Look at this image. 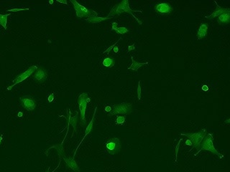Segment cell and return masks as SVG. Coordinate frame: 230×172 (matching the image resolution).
<instances>
[{"label": "cell", "mask_w": 230, "mask_h": 172, "mask_svg": "<svg viewBox=\"0 0 230 172\" xmlns=\"http://www.w3.org/2000/svg\"><path fill=\"white\" fill-rule=\"evenodd\" d=\"M186 145H187V146H193V144H192V143H191V141L189 139H188L187 141H186Z\"/></svg>", "instance_id": "29"}, {"label": "cell", "mask_w": 230, "mask_h": 172, "mask_svg": "<svg viewBox=\"0 0 230 172\" xmlns=\"http://www.w3.org/2000/svg\"><path fill=\"white\" fill-rule=\"evenodd\" d=\"M216 4H217V9L214 10V11H213V13L211 14V15H210L209 16H206V19H209V20H212L214 19V18L215 17H218V16H220L221 15H222V14L224 13H226V12H229L230 11V10L228 8H223L222 7L218 6L217 2H215Z\"/></svg>", "instance_id": "10"}, {"label": "cell", "mask_w": 230, "mask_h": 172, "mask_svg": "<svg viewBox=\"0 0 230 172\" xmlns=\"http://www.w3.org/2000/svg\"><path fill=\"white\" fill-rule=\"evenodd\" d=\"M125 116H117V121H116L117 124H122V123H125Z\"/></svg>", "instance_id": "22"}, {"label": "cell", "mask_w": 230, "mask_h": 172, "mask_svg": "<svg viewBox=\"0 0 230 172\" xmlns=\"http://www.w3.org/2000/svg\"><path fill=\"white\" fill-rule=\"evenodd\" d=\"M132 11H133L130 9V5H129V2L127 0H125V1L122 2L121 3H119L118 5L114 7L113 10L111 11V12L109 14V16H114L115 15H119V14L123 13V12H126L132 15L133 17H135V20H137V21L139 22L140 24H142V22L140 21L139 20L137 19V17H135V16L133 15Z\"/></svg>", "instance_id": "3"}, {"label": "cell", "mask_w": 230, "mask_h": 172, "mask_svg": "<svg viewBox=\"0 0 230 172\" xmlns=\"http://www.w3.org/2000/svg\"><path fill=\"white\" fill-rule=\"evenodd\" d=\"M114 52H115V53H117V52H119V48H118V47L115 46V47H114Z\"/></svg>", "instance_id": "31"}, {"label": "cell", "mask_w": 230, "mask_h": 172, "mask_svg": "<svg viewBox=\"0 0 230 172\" xmlns=\"http://www.w3.org/2000/svg\"><path fill=\"white\" fill-rule=\"evenodd\" d=\"M49 3H50V4H53V1H50V2H49Z\"/></svg>", "instance_id": "38"}, {"label": "cell", "mask_w": 230, "mask_h": 172, "mask_svg": "<svg viewBox=\"0 0 230 172\" xmlns=\"http://www.w3.org/2000/svg\"><path fill=\"white\" fill-rule=\"evenodd\" d=\"M206 129H202L199 132L191 133V134H181V136H184L189 139L194 146V147L197 149L198 151L201 147V142L206 136Z\"/></svg>", "instance_id": "2"}, {"label": "cell", "mask_w": 230, "mask_h": 172, "mask_svg": "<svg viewBox=\"0 0 230 172\" xmlns=\"http://www.w3.org/2000/svg\"><path fill=\"white\" fill-rule=\"evenodd\" d=\"M201 147H200V149L198 151V152L195 153L194 154L195 157L196 156H197L198 153L201 152V151H210V152L211 153H214L215 155L218 156L220 159H222V158L224 157V156L218 152L217 149L215 148L214 146L213 135L211 134H209L208 135H207V136L205 138L204 142L201 144Z\"/></svg>", "instance_id": "1"}, {"label": "cell", "mask_w": 230, "mask_h": 172, "mask_svg": "<svg viewBox=\"0 0 230 172\" xmlns=\"http://www.w3.org/2000/svg\"><path fill=\"white\" fill-rule=\"evenodd\" d=\"M2 140V136H0V143H1Z\"/></svg>", "instance_id": "37"}, {"label": "cell", "mask_w": 230, "mask_h": 172, "mask_svg": "<svg viewBox=\"0 0 230 172\" xmlns=\"http://www.w3.org/2000/svg\"><path fill=\"white\" fill-rule=\"evenodd\" d=\"M229 119H227V120L226 121H224V123H229Z\"/></svg>", "instance_id": "36"}, {"label": "cell", "mask_w": 230, "mask_h": 172, "mask_svg": "<svg viewBox=\"0 0 230 172\" xmlns=\"http://www.w3.org/2000/svg\"><path fill=\"white\" fill-rule=\"evenodd\" d=\"M207 31H208V25L206 24H201L200 25L199 29L197 32L198 40H201L206 35Z\"/></svg>", "instance_id": "13"}, {"label": "cell", "mask_w": 230, "mask_h": 172, "mask_svg": "<svg viewBox=\"0 0 230 172\" xmlns=\"http://www.w3.org/2000/svg\"><path fill=\"white\" fill-rule=\"evenodd\" d=\"M58 2H60V3H63V4H67V1H60V0H57Z\"/></svg>", "instance_id": "33"}, {"label": "cell", "mask_w": 230, "mask_h": 172, "mask_svg": "<svg viewBox=\"0 0 230 172\" xmlns=\"http://www.w3.org/2000/svg\"><path fill=\"white\" fill-rule=\"evenodd\" d=\"M131 111H132V105H131V104L127 103H122L114 105L113 108H112V111L108 114V116H113L114 115L117 114L126 115L130 113Z\"/></svg>", "instance_id": "4"}, {"label": "cell", "mask_w": 230, "mask_h": 172, "mask_svg": "<svg viewBox=\"0 0 230 172\" xmlns=\"http://www.w3.org/2000/svg\"><path fill=\"white\" fill-rule=\"evenodd\" d=\"M71 3H73V7L76 12L77 17H93L94 15H97L96 12L94 11L89 10L88 9L84 7L81 4H80L79 2L76 1H71Z\"/></svg>", "instance_id": "5"}, {"label": "cell", "mask_w": 230, "mask_h": 172, "mask_svg": "<svg viewBox=\"0 0 230 172\" xmlns=\"http://www.w3.org/2000/svg\"><path fill=\"white\" fill-rule=\"evenodd\" d=\"M118 27V24L117 22H112V30H116Z\"/></svg>", "instance_id": "27"}, {"label": "cell", "mask_w": 230, "mask_h": 172, "mask_svg": "<svg viewBox=\"0 0 230 172\" xmlns=\"http://www.w3.org/2000/svg\"><path fill=\"white\" fill-rule=\"evenodd\" d=\"M218 22L220 24H228L229 22V12H226L218 16Z\"/></svg>", "instance_id": "16"}, {"label": "cell", "mask_w": 230, "mask_h": 172, "mask_svg": "<svg viewBox=\"0 0 230 172\" xmlns=\"http://www.w3.org/2000/svg\"><path fill=\"white\" fill-rule=\"evenodd\" d=\"M115 31H116V33L117 34H125V33H128V32H129L128 29L126 28V27H117V29Z\"/></svg>", "instance_id": "21"}, {"label": "cell", "mask_w": 230, "mask_h": 172, "mask_svg": "<svg viewBox=\"0 0 230 172\" xmlns=\"http://www.w3.org/2000/svg\"><path fill=\"white\" fill-rule=\"evenodd\" d=\"M18 116H19V117H22V113H21V112H20V113H18Z\"/></svg>", "instance_id": "35"}, {"label": "cell", "mask_w": 230, "mask_h": 172, "mask_svg": "<svg viewBox=\"0 0 230 172\" xmlns=\"http://www.w3.org/2000/svg\"><path fill=\"white\" fill-rule=\"evenodd\" d=\"M37 69H38V68H37V66H35V65H33V66H32V67L29 68L26 71H25V72L22 73L21 75H20L19 76H17V77H16L15 80H14V83L10 87L7 88V90H10L14 86H16V85L20 83V82H22L23 80L27 79V77H29L32 74H33L34 71L37 70Z\"/></svg>", "instance_id": "8"}, {"label": "cell", "mask_w": 230, "mask_h": 172, "mask_svg": "<svg viewBox=\"0 0 230 172\" xmlns=\"http://www.w3.org/2000/svg\"><path fill=\"white\" fill-rule=\"evenodd\" d=\"M202 90L204 91H206L207 90H208V87H207V86H204L203 87H202Z\"/></svg>", "instance_id": "32"}, {"label": "cell", "mask_w": 230, "mask_h": 172, "mask_svg": "<svg viewBox=\"0 0 230 172\" xmlns=\"http://www.w3.org/2000/svg\"><path fill=\"white\" fill-rule=\"evenodd\" d=\"M34 77L39 82H43L47 77V74L43 69H37L34 73Z\"/></svg>", "instance_id": "12"}, {"label": "cell", "mask_w": 230, "mask_h": 172, "mask_svg": "<svg viewBox=\"0 0 230 172\" xmlns=\"http://www.w3.org/2000/svg\"><path fill=\"white\" fill-rule=\"evenodd\" d=\"M105 111L107 112H110L112 111V108L110 106H107L105 108Z\"/></svg>", "instance_id": "30"}, {"label": "cell", "mask_w": 230, "mask_h": 172, "mask_svg": "<svg viewBox=\"0 0 230 172\" xmlns=\"http://www.w3.org/2000/svg\"><path fill=\"white\" fill-rule=\"evenodd\" d=\"M131 59H132V65H130V67L128 68L129 70L137 71L138 69H140L142 67V66L148 65V63H149L148 62H146V63H137V62H136L134 59H133V57H131Z\"/></svg>", "instance_id": "14"}, {"label": "cell", "mask_w": 230, "mask_h": 172, "mask_svg": "<svg viewBox=\"0 0 230 172\" xmlns=\"http://www.w3.org/2000/svg\"><path fill=\"white\" fill-rule=\"evenodd\" d=\"M142 90H141V86H140V81H139V83H138V87H137V98L138 100H140L141 98V93H142Z\"/></svg>", "instance_id": "23"}, {"label": "cell", "mask_w": 230, "mask_h": 172, "mask_svg": "<svg viewBox=\"0 0 230 172\" xmlns=\"http://www.w3.org/2000/svg\"><path fill=\"white\" fill-rule=\"evenodd\" d=\"M155 10L158 12L162 14H170L172 11V7L168 3H160L155 6Z\"/></svg>", "instance_id": "11"}, {"label": "cell", "mask_w": 230, "mask_h": 172, "mask_svg": "<svg viewBox=\"0 0 230 172\" xmlns=\"http://www.w3.org/2000/svg\"><path fill=\"white\" fill-rule=\"evenodd\" d=\"M89 101H90V98H89L88 94L85 93L80 94V95L79 96V98H78V103H79L80 120L82 121V122L84 123H86L85 113H86L87 103H88Z\"/></svg>", "instance_id": "6"}, {"label": "cell", "mask_w": 230, "mask_h": 172, "mask_svg": "<svg viewBox=\"0 0 230 172\" xmlns=\"http://www.w3.org/2000/svg\"><path fill=\"white\" fill-rule=\"evenodd\" d=\"M106 148L109 154L115 155L119 152L121 149V142L117 138L109 139L106 143Z\"/></svg>", "instance_id": "7"}, {"label": "cell", "mask_w": 230, "mask_h": 172, "mask_svg": "<svg viewBox=\"0 0 230 172\" xmlns=\"http://www.w3.org/2000/svg\"><path fill=\"white\" fill-rule=\"evenodd\" d=\"M181 141V139L178 141V145H177L176 148V161H177V156H178L177 154H178V148H179V146H180Z\"/></svg>", "instance_id": "25"}, {"label": "cell", "mask_w": 230, "mask_h": 172, "mask_svg": "<svg viewBox=\"0 0 230 172\" xmlns=\"http://www.w3.org/2000/svg\"><path fill=\"white\" fill-rule=\"evenodd\" d=\"M110 18L112 17H95V16H93V17L87 18V19H86V21L89 22L91 23H99L102 21H104V20L110 19Z\"/></svg>", "instance_id": "17"}, {"label": "cell", "mask_w": 230, "mask_h": 172, "mask_svg": "<svg viewBox=\"0 0 230 172\" xmlns=\"http://www.w3.org/2000/svg\"><path fill=\"white\" fill-rule=\"evenodd\" d=\"M96 109H97V107H96V108H95V111H94V113L93 118H92V119H91V122H90V123H89V126H87V128H86V133H85V135H84V138H83L82 141H83V140H84V139H85V137H86V136H87V135H88V134H90V132L91 131V130H92V129H93V125H94V117H95V114H96Z\"/></svg>", "instance_id": "18"}, {"label": "cell", "mask_w": 230, "mask_h": 172, "mask_svg": "<svg viewBox=\"0 0 230 172\" xmlns=\"http://www.w3.org/2000/svg\"><path fill=\"white\" fill-rule=\"evenodd\" d=\"M64 159H65V161L66 162L68 167H70L72 170L75 171H79V166H78V165L75 162V161L73 160V159H70V158L69 159H66V158L64 157Z\"/></svg>", "instance_id": "15"}, {"label": "cell", "mask_w": 230, "mask_h": 172, "mask_svg": "<svg viewBox=\"0 0 230 172\" xmlns=\"http://www.w3.org/2000/svg\"><path fill=\"white\" fill-rule=\"evenodd\" d=\"M25 9H19V10H11L10 11H20V10H25Z\"/></svg>", "instance_id": "34"}, {"label": "cell", "mask_w": 230, "mask_h": 172, "mask_svg": "<svg viewBox=\"0 0 230 172\" xmlns=\"http://www.w3.org/2000/svg\"><path fill=\"white\" fill-rule=\"evenodd\" d=\"M22 107L28 111H33L36 107V103L30 96H25L20 98Z\"/></svg>", "instance_id": "9"}, {"label": "cell", "mask_w": 230, "mask_h": 172, "mask_svg": "<svg viewBox=\"0 0 230 172\" xmlns=\"http://www.w3.org/2000/svg\"><path fill=\"white\" fill-rule=\"evenodd\" d=\"M103 65L107 68H111L114 65V60L111 58V57H107L104 60Z\"/></svg>", "instance_id": "20"}, {"label": "cell", "mask_w": 230, "mask_h": 172, "mask_svg": "<svg viewBox=\"0 0 230 172\" xmlns=\"http://www.w3.org/2000/svg\"><path fill=\"white\" fill-rule=\"evenodd\" d=\"M135 48V43H134V44H132V45L128 46V52H130V51H132V50H134Z\"/></svg>", "instance_id": "28"}, {"label": "cell", "mask_w": 230, "mask_h": 172, "mask_svg": "<svg viewBox=\"0 0 230 172\" xmlns=\"http://www.w3.org/2000/svg\"><path fill=\"white\" fill-rule=\"evenodd\" d=\"M53 100H54V95H53V93H51L49 95V97H48V102L50 103V102L53 101Z\"/></svg>", "instance_id": "26"}, {"label": "cell", "mask_w": 230, "mask_h": 172, "mask_svg": "<svg viewBox=\"0 0 230 172\" xmlns=\"http://www.w3.org/2000/svg\"><path fill=\"white\" fill-rule=\"evenodd\" d=\"M10 15H11V14H7V15H1V14H0V24H1L4 29H7V17Z\"/></svg>", "instance_id": "19"}, {"label": "cell", "mask_w": 230, "mask_h": 172, "mask_svg": "<svg viewBox=\"0 0 230 172\" xmlns=\"http://www.w3.org/2000/svg\"><path fill=\"white\" fill-rule=\"evenodd\" d=\"M45 172H50V171H49V169H48V171H45Z\"/></svg>", "instance_id": "39"}, {"label": "cell", "mask_w": 230, "mask_h": 172, "mask_svg": "<svg viewBox=\"0 0 230 172\" xmlns=\"http://www.w3.org/2000/svg\"><path fill=\"white\" fill-rule=\"evenodd\" d=\"M121 40V38H119V40H117V42H115V43H114V44L113 45H112V46H111V47H109V48H108V49H107V50H106V51H105V52H103V53H105V52H107V53H109V52L110 51V50H111L112 49V48H114V47H115V45H116L117 44V42H119V40Z\"/></svg>", "instance_id": "24"}]
</instances>
